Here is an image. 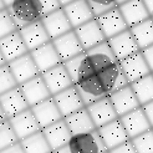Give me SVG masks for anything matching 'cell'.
Returning a JSON list of instances; mask_svg holds the SVG:
<instances>
[{
  "label": "cell",
  "instance_id": "1",
  "mask_svg": "<svg viewBox=\"0 0 153 153\" xmlns=\"http://www.w3.org/2000/svg\"><path fill=\"white\" fill-rule=\"evenodd\" d=\"M7 10L10 11L19 30L29 24L41 20L44 16L39 0H14Z\"/></svg>",
  "mask_w": 153,
  "mask_h": 153
},
{
  "label": "cell",
  "instance_id": "2",
  "mask_svg": "<svg viewBox=\"0 0 153 153\" xmlns=\"http://www.w3.org/2000/svg\"><path fill=\"white\" fill-rule=\"evenodd\" d=\"M72 153H106L108 152L97 129L87 133L75 134L68 142Z\"/></svg>",
  "mask_w": 153,
  "mask_h": 153
},
{
  "label": "cell",
  "instance_id": "3",
  "mask_svg": "<svg viewBox=\"0 0 153 153\" xmlns=\"http://www.w3.org/2000/svg\"><path fill=\"white\" fill-rule=\"evenodd\" d=\"M120 66L129 83H132L137 80L144 77V76L152 74L142 51H138L131 56L121 60Z\"/></svg>",
  "mask_w": 153,
  "mask_h": 153
},
{
  "label": "cell",
  "instance_id": "4",
  "mask_svg": "<svg viewBox=\"0 0 153 153\" xmlns=\"http://www.w3.org/2000/svg\"><path fill=\"white\" fill-rule=\"evenodd\" d=\"M74 30H75L76 35H77V37H79L80 42L82 44L85 51H87L90 49L97 46V45L107 41L106 36H105V34H103L102 29H101V26H100V24H98L96 18L85 22V24H82L81 26L76 27Z\"/></svg>",
  "mask_w": 153,
  "mask_h": 153
},
{
  "label": "cell",
  "instance_id": "5",
  "mask_svg": "<svg viewBox=\"0 0 153 153\" xmlns=\"http://www.w3.org/2000/svg\"><path fill=\"white\" fill-rule=\"evenodd\" d=\"M41 76H42V79L52 96L74 85L72 79H71V76L68 74L64 62L50 68L48 71L42 72Z\"/></svg>",
  "mask_w": 153,
  "mask_h": 153
},
{
  "label": "cell",
  "instance_id": "6",
  "mask_svg": "<svg viewBox=\"0 0 153 153\" xmlns=\"http://www.w3.org/2000/svg\"><path fill=\"white\" fill-rule=\"evenodd\" d=\"M96 19L98 21V24H100L107 40L118 35L122 31H125V30L129 29L118 6L103 13L102 15L97 16Z\"/></svg>",
  "mask_w": 153,
  "mask_h": 153
},
{
  "label": "cell",
  "instance_id": "7",
  "mask_svg": "<svg viewBox=\"0 0 153 153\" xmlns=\"http://www.w3.org/2000/svg\"><path fill=\"white\" fill-rule=\"evenodd\" d=\"M110 100L116 110L118 117L123 116V114L131 112L136 108H138L142 105L140 103L138 98H137L134 91L131 86V83L125 87H122L117 91H113L112 94L108 95Z\"/></svg>",
  "mask_w": 153,
  "mask_h": 153
},
{
  "label": "cell",
  "instance_id": "8",
  "mask_svg": "<svg viewBox=\"0 0 153 153\" xmlns=\"http://www.w3.org/2000/svg\"><path fill=\"white\" fill-rule=\"evenodd\" d=\"M107 42L110 44V46L114 53V56L117 57L118 61L123 60L128 56L133 55V53L141 51L138 44H137L133 34L131 33V30L127 29L125 31L120 33L118 35L111 37L107 40Z\"/></svg>",
  "mask_w": 153,
  "mask_h": 153
},
{
  "label": "cell",
  "instance_id": "9",
  "mask_svg": "<svg viewBox=\"0 0 153 153\" xmlns=\"http://www.w3.org/2000/svg\"><path fill=\"white\" fill-rule=\"evenodd\" d=\"M97 131L100 133L101 138L108 151L118 147L120 144L125 143L129 140L127 131H126L125 126L122 125L120 117L108 122L107 125H105L100 128H97Z\"/></svg>",
  "mask_w": 153,
  "mask_h": 153
},
{
  "label": "cell",
  "instance_id": "10",
  "mask_svg": "<svg viewBox=\"0 0 153 153\" xmlns=\"http://www.w3.org/2000/svg\"><path fill=\"white\" fill-rule=\"evenodd\" d=\"M51 41L55 45L59 55H60L61 60H62V62H66L67 60L74 59L75 56L85 52V49H83L82 44L80 42L75 30H71V31L61 35Z\"/></svg>",
  "mask_w": 153,
  "mask_h": 153
},
{
  "label": "cell",
  "instance_id": "11",
  "mask_svg": "<svg viewBox=\"0 0 153 153\" xmlns=\"http://www.w3.org/2000/svg\"><path fill=\"white\" fill-rule=\"evenodd\" d=\"M7 65H9L14 77L16 79L19 86L22 85L24 82L36 77L37 75H40L39 68H37V66H36L35 61H34V59H33L30 52L10 61Z\"/></svg>",
  "mask_w": 153,
  "mask_h": 153
},
{
  "label": "cell",
  "instance_id": "12",
  "mask_svg": "<svg viewBox=\"0 0 153 153\" xmlns=\"http://www.w3.org/2000/svg\"><path fill=\"white\" fill-rule=\"evenodd\" d=\"M34 113V116L39 123L40 128H46L48 126L53 125L55 122L62 120L64 116L61 114L59 107L53 100V97H50L48 100H45L37 105H34L33 107H30Z\"/></svg>",
  "mask_w": 153,
  "mask_h": 153
},
{
  "label": "cell",
  "instance_id": "13",
  "mask_svg": "<svg viewBox=\"0 0 153 153\" xmlns=\"http://www.w3.org/2000/svg\"><path fill=\"white\" fill-rule=\"evenodd\" d=\"M20 88H21L25 100L27 101L30 107H33L34 105H37V103L52 97L50 90L48 88L46 83H45V81L42 79L41 74L37 75L34 79L24 82L22 85H20Z\"/></svg>",
  "mask_w": 153,
  "mask_h": 153
},
{
  "label": "cell",
  "instance_id": "14",
  "mask_svg": "<svg viewBox=\"0 0 153 153\" xmlns=\"http://www.w3.org/2000/svg\"><path fill=\"white\" fill-rule=\"evenodd\" d=\"M52 97L64 117L83 108V107H86L80 92L74 85L56 95H53Z\"/></svg>",
  "mask_w": 153,
  "mask_h": 153
},
{
  "label": "cell",
  "instance_id": "15",
  "mask_svg": "<svg viewBox=\"0 0 153 153\" xmlns=\"http://www.w3.org/2000/svg\"><path fill=\"white\" fill-rule=\"evenodd\" d=\"M41 21H42L45 29H46L49 36L51 37V40L74 30L71 22L68 20L67 15L64 10V7H61V9L53 11V13H50L48 15H44Z\"/></svg>",
  "mask_w": 153,
  "mask_h": 153
},
{
  "label": "cell",
  "instance_id": "16",
  "mask_svg": "<svg viewBox=\"0 0 153 153\" xmlns=\"http://www.w3.org/2000/svg\"><path fill=\"white\" fill-rule=\"evenodd\" d=\"M120 120L122 122V125H123L126 128L129 140L134 138V137L140 136L143 132H146L152 128L146 113H144V111L142 108V106L131 111V112L126 113V114H123V116H121Z\"/></svg>",
  "mask_w": 153,
  "mask_h": 153
},
{
  "label": "cell",
  "instance_id": "17",
  "mask_svg": "<svg viewBox=\"0 0 153 153\" xmlns=\"http://www.w3.org/2000/svg\"><path fill=\"white\" fill-rule=\"evenodd\" d=\"M0 106H1L7 120L14 117L15 114H19L20 112L30 108L20 86L0 95Z\"/></svg>",
  "mask_w": 153,
  "mask_h": 153
},
{
  "label": "cell",
  "instance_id": "18",
  "mask_svg": "<svg viewBox=\"0 0 153 153\" xmlns=\"http://www.w3.org/2000/svg\"><path fill=\"white\" fill-rule=\"evenodd\" d=\"M30 53H31V56L35 61L37 68H39L40 74L48 71L50 68L55 67L60 64H62V60H61L52 41H49L45 45H42V46L30 51Z\"/></svg>",
  "mask_w": 153,
  "mask_h": 153
},
{
  "label": "cell",
  "instance_id": "19",
  "mask_svg": "<svg viewBox=\"0 0 153 153\" xmlns=\"http://www.w3.org/2000/svg\"><path fill=\"white\" fill-rule=\"evenodd\" d=\"M86 107H87V110H88L97 128H100V127L107 125L108 122L118 118V114H117L116 110H114V107H113L108 96L100 98V100L90 103Z\"/></svg>",
  "mask_w": 153,
  "mask_h": 153
},
{
  "label": "cell",
  "instance_id": "20",
  "mask_svg": "<svg viewBox=\"0 0 153 153\" xmlns=\"http://www.w3.org/2000/svg\"><path fill=\"white\" fill-rule=\"evenodd\" d=\"M9 121L14 128L15 133L18 136L19 141L27 138L29 136L41 131V128H40L39 123H37L31 108L22 111L19 114H15L14 117L9 118Z\"/></svg>",
  "mask_w": 153,
  "mask_h": 153
},
{
  "label": "cell",
  "instance_id": "21",
  "mask_svg": "<svg viewBox=\"0 0 153 153\" xmlns=\"http://www.w3.org/2000/svg\"><path fill=\"white\" fill-rule=\"evenodd\" d=\"M0 51L4 55L7 64L10 61L30 52L19 30L0 39Z\"/></svg>",
  "mask_w": 153,
  "mask_h": 153
},
{
  "label": "cell",
  "instance_id": "22",
  "mask_svg": "<svg viewBox=\"0 0 153 153\" xmlns=\"http://www.w3.org/2000/svg\"><path fill=\"white\" fill-rule=\"evenodd\" d=\"M19 31L22 36V39H24L29 51H33L37 48L42 46V45H45L46 42L51 41V37L49 36L41 20L21 27Z\"/></svg>",
  "mask_w": 153,
  "mask_h": 153
},
{
  "label": "cell",
  "instance_id": "23",
  "mask_svg": "<svg viewBox=\"0 0 153 153\" xmlns=\"http://www.w3.org/2000/svg\"><path fill=\"white\" fill-rule=\"evenodd\" d=\"M41 131L45 136V138L48 140L52 152L61 148V147L67 146L72 137L64 118L55 122V123L51 126H48L46 128H42Z\"/></svg>",
  "mask_w": 153,
  "mask_h": 153
},
{
  "label": "cell",
  "instance_id": "24",
  "mask_svg": "<svg viewBox=\"0 0 153 153\" xmlns=\"http://www.w3.org/2000/svg\"><path fill=\"white\" fill-rule=\"evenodd\" d=\"M64 10L74 29L96 18L87 0H75V1L65 5Z\"/></svg>",
  "mask_w": 153,
  "mask_h": 153
},
{
  "label": "cell",
  "instance_id": "25",
  "mask_svg": "<svg viewBox=\"0 0 153 153\" xmlns=\"http://www.w3.org/2000/svg\"><path fill=\"white\" fill-rule=\"evenodd\" d=\"M64 120H65L66 125H67L72 136L87 133V132L97 129L95 122H94L92 117H91V114L87 110V107H83V108L68 114V116L64 117Z\"/></svg>",
  "mask_w": 153,
  "mask_h": 153
},
{
  "label": "cell",
  "instance_id": "26",
  "mask_svg": "<svg viewBox=\"0 0 153 153\" xmlns=\"http://www.w3.org/2000/svg\"><path fill=\"white\" fill-rule=\"evenodd\" d=\"M118 7L122 15H123L128 27H132L140 24V22L152 18L143 0H129L127 3L121 4Z\"/></svg>",
  "mask_w": 153,
  "mask_h": 153
},
{
  "label": "cell",
  "instance_id": "27",
  "mask_svg": "<svg viewBox=\"0 0 153 153\" xmlns=\"http://www.w3.org/2000/svg\"><path fill=\"white\" fill-rule=\"evenodd\" d=\"M141 50L153 45V19L149 18L140 24L129 27Z\"/></svg>",
  "mask_w": 153,
  "mask_h": 153
},
{
  "label": "cell",
  "instance_id": "28",
  "mask_svg": "<svg viewBox=\"0 0 153 153\" xmlns=\"http://www.w3.org/2000/svg\"><path fill=\"white\" fill-rule=\"evenodd\" d=\"M131 86L142 106L153 101V74L132 82Z\"/></svg>",
  "mask_w": 153,
  "mask_h": 153
},
{
  "label": "cell",
  "instance_id": "29",
  "mask_svg": "<svg viewBox=\"0 0 153 153\" xmlns=\"http://www.w3.org/2000/svg\"><path fill=\"white\" fill-rule=\"evenodd\" d=\"M20 143L22 144L26 153H51L52 152L42 131H39L31 136H29L27 138L21 140Z\"/></svg>",
  "mask_w": 153,
  "mask_h": 153
},
{
  "label": "cell",
  "instance_id": "30",
  "mask_svg": "<svg viewBox=\"0 0 153 153\" xmlns=\"http://www.w3.org/2000/svg\"><path fill=\"white\" fill-rule=\"evenodd\" d=\"M20 142L9 120L0 122V151Z\"/></svg>",
  "mask_w": 153,
  "mask_h": 153
},
{
  "label": "cell",
  "instance_id": "31",
  "mask_svg": "<svg viewBox=\"0 0 153 153\" xmlns=\"http://www.w3.org/2000/svg\"><path fill=\"white\" fill-rule=\"evenodd\" d=\"M137 153H153V128L131 140Z\"/></svg>",
  "mask_w": 153,
  "mask_h": 153
},
{
  "label": "cell",
  "instance_id": "32",
  "mask_svg": "<svg viewBox=\"0 0 153 153\" xmlns=\"http://www.w3.org/2000/svg\"><path fill=\"white\" fill-rule=\"evenodd\" d=\"M18 86H19V83L16 79L14 77L9 65L6 64L0 67V95H3Z\"/></svg>",
  "mask_w": 153,
  "mask_h": 153
},
{
  "label": "cell",
  "instance_id": "33",
  "mask_svg": "<svg viewBox=\"0 0 153 153\" xmlns=\"http://www.w3.org/2000/svg\"><path fill=\"white\" fill-rule=\"evenodd\" d=\"M16 30H19V29H18L16 24H15L10 11L7 10V7L0 10V39L15 33Z\"/></svg>",
  "mask_w": 153,
  "mask_h": 153
},
{
  "label": "cell",
  "instance_id": "34",
  "mask_svg": "<svg viewBox=\"0 0 153 153\" xmlns=\"http://www.w3.org/2000/svg\"><path fill=\"white\" fill-rule=\"evenodd\" d=\"M39 3L41 5L44 15H48V14L53 13L62 7V5L60 4L59 0H39Z\"/></svg>",
  "mask_w": 153,
  "mask_h": 153
},
{
  "label": "cell",
  "instance_id": "35",
  "mask_svg": "<svg viewBox=\"0 0 153 153\" xmlns=\"http://www.w3.org/2000/svg\"><path fill=\"white\" fill-rule=\"evenodd\" d=\"M108 152L110 153H137V151H136V148H134L131 140H128L127 142L120 144L118 147L113 148V149H111Z\"/></svg>",
  "mask_w": 153,
  "mask_h": 153
},
{
  "label": "cell",
  "instance_id": "36",
  "mask_svg": "<svg viewBox=\"0 0 153 153\" xmlns=\"http://www.w3.org/2000/svg\"><path fill=\"white\" fill-rule=\"evenodd\" d=\"M141 51H142L144 59H146V61H147V64H148V66L151 68V71L153 72V45H151V46L143 49Z\"/></svg>",
  "mask_w": 153,
  "mask_h": 153
},
{
  "label": "cell",
  "instance_id": "37",
  "mask_svg": "<svg viewBox=\"0 0 153 153\" xmlns=\"http://www.w3.org/2000/svg\"><path fill=\"white\" fill-rule=\"evenodd\" d=\"M0 153H26V152H25L24 147H22V144L20 142H18V143L13 144V146H10V147L0 151Z\"/></svg>",
  "mask_w": 153,
  "mask_h": 153
},
{
  "label": "cell",
  "instance_id": "38",
  "mask_svg": "<svg viewBox=\"0 0 153 153\" xmlns=\"http://www.w3.org/2000/svg\"><path fill=\"white\" fill-rule=\"evenodd\" d=\"M142 108H143L144 113H146V116H147V118L149 121L152 128H153V101H151V102H148L146 105H143Z\"/></svg>",
  "mask_w": 153,
  "mask_h": 153
},
{
  "label": "cell",
  "instance_id": "39",
  "mask_svg": "<svg viewBox=\"0 0 153 153\" xmlns=\"http://www.w3.org/2000/svg\"><path fill=\"white\" fill-rule=\"evenodd\" d=\"M143 3H144V5L147 6L151 16H153V0H143Z\"/></svg>",
  "mask_w": 153,
  "mask_h": 153
},
{
  "label": "cell",
  "instance_id": "40",
  "mask_svg": "<svg viewBox=\"0 0 153 153\" xmlns=\"http://www.w3.org/2000/svg\"><path fill=\"white\" fill-rule=\"evenodd\" d=\"M53 153H72V152L70 148H68V146H65V147H61L56 151H53Z\"/></svg>",
  "mask_w": 153,
  "mask_h": 153
},
{
  "label": "cell",
  "instance_id": "41",
  "mask_svg": "<svg viewBox=\"0 0 153 153\" xmlns=\"http://www.w3.org/2000/svg\"><path fill=\"white\" fill-rule=\"evenodd\" d=\"M6 64H7V62H6V60H5L4 55L1 53V51H0V67L4 66V65H6Z\"/></svg>",
  "mask_w": 153,
  "mask_h": 153
},
{
  "label": "cell",
  "instance_id": "42",
  "mask_svg": "<svg viewBox=\"0 0 153 153\" xmlns=\"http://www.w3.org/2000/svg\"><path fill=\"white\" fill-rule=\"evenodd\" d=\"M5 120H7V118H6L5 113H4L3 108H1V106H0V122H3V121H5Z\"/></svg>",
  "mask_w": 153,
  "mask_h": 153
},
{
  "label": "cell",
  "instance_id": "43",
  "mask_svg": "<svg viewBox=\"0 0 153 153\" xmlns=\"http://www.w3.org/2000/svg\"><path fill=\"white\" fill-rule=\"evenodd\" d=\"M59 1H60V4L62 5V7H64L65 5H67V4H70V3L75 1V0H59Z\"/></svg>",
  "mask_w": 153,
  "mask_h": 153
},
{
  "label": "cell",
  "instance_id": "44",
  "mask_svg": "<svg viewBox=\"0 0 153 153\" xmlns=\"http://www.w3.org/2000/svg\"><path fill=\"white\" fill-rule=\"evenodd\" d=\"M13 1H14V0H4V3H5V5H6V7H9V6L13 4Z\"/></svg>",
  "mask_w": 153,
  "mask_h": 153
},
{
  "label": "cell",
  "instance_id": "45",
  "mask_svg": "<svg viewBox=\"0 0 153 153\" xmlns=\"http://www.w3.org/2000/svg\"><path fill=\"white\" fill-rule=\"evenodd\" d=\"M5 7H6V5H5V3H4V0H0V10L5 9Z\"/></svg>",
  "mask_w": 153,
  "mask_h": 153
},
{
  "label": "cell",
  "instance_id": "46",
  "mask_svg": "<svg viewBox=\"0 0 153 153\" xmlns=\"http://www.w3.org/2000/svg\"><path fill=\"white\" fill-rule=\"evenodd\" d=\"M127 1H129V0H117V5L120 6L121 4H123V3H127Z\"/></svg>",
  "mask_w": 153,
  "mask_h": 153
},
{
  "label": "cell",
  "instance_id": "47",
  "mask_svg": "<svg viewBox=\"0 0 153 153\" xmlns=\"http://www.w3.org/2000/svg\"><path fill=\"white\" fill-rule=\"evenodd\" d=\"M106 153H110V152H106Z\"/></svg>",
  "mask_w": 153,
  "mask_h": 153
},
{
  "label": "cell",
  "instance_id": "48",
  "mask_svg": "<svg viewBox=\"0 0 153 153\" xmlns=\"http://www.w3.org/2000/svg\"><path fill=\"white\" fill-rule=\"evenodd\" d=\"M152 19H153V16H152Z\"/></svg>",
  "mask_w": 153,
  "mask_h": 153
},
{
  "label": "cell",
  "instance_id": "49",
  "mask_svg": "<svg viewBox=\"0 0 153 153\" xmlns=\"http://www.w3.org/2000/svg\"><path fill=\"white\" fill-rule=\"evenodd\" d=\"M51 153H53V152H51Z\"/></svg>",
  "mask_w": 153,
  "mask_h": 153
},
{
  "label": "cell",
  "instance_id": "50",
  "mask_svg": "<svg viewBox=\"0 0 153 153\" xmlns=\"http://www.w3.org/2000/svg\"><path fill=\"white\" fill-rule=\"evenodd\" d=\"M152 74H153V72H152Z\"/></svg>",
  "mask_w": 153,
  "mask_h": 153
}]
</instances>
